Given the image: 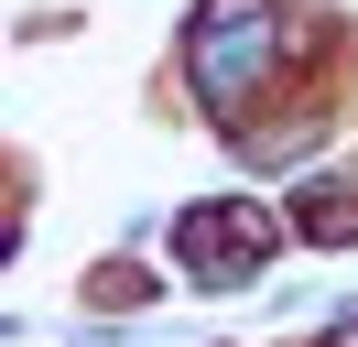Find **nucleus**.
Returning <instances> with one entry per match:
<instances>
[{
    "label": "nucleus",
    "mask_w": 358,
    "mask_h": 347,
    "mask_svg": "<svg viewBox=\"0 0 358 347\" xmlns=\"http://www.w3.org/2000/svg\"><path fill=\"white\" fill-rule=\"evenodd\" d=\"M261 65H271V11L261 0H217V11L196 22V87L228 108V98H250Z\"/></svg>",
    "instance_id": "f257e3e1"
},
{
    "label": "nucleus",
    "mask_w": 358,
    "mask_h": 347,
    "mask_svg": "<svg viewBox=\"0 0 358 347\" xmlns=\"http://www.w3.org/2000/svg\"><path fill=\"white\" fill-rule=\"evenodd\" d=\"M174 250H185L196 282H228V260H261V250H271V217H261V206H196V217L174 228Z\"/></svg>",
    "instance_id": "f03ea898"
}]
</instances>
